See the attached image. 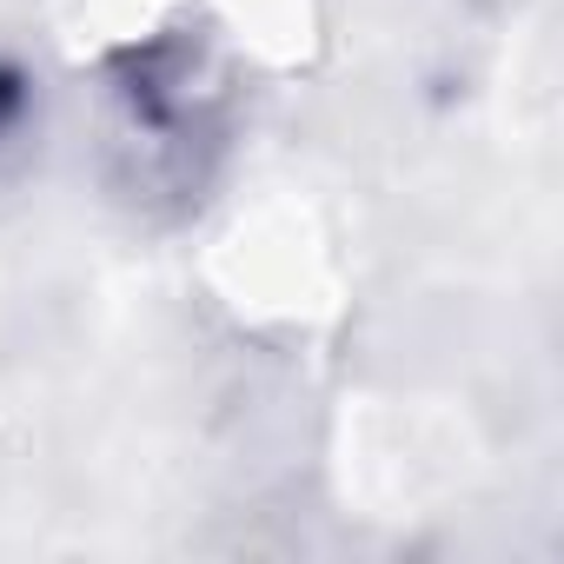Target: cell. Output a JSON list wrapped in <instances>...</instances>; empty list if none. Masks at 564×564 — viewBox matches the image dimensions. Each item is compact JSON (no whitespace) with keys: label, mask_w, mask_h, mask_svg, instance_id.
I'll return each mask as SVG.
<instances>
[{"label":"cell","mask_w":564,"mask_h":564,"mask_svg":"<svg viewBox=\"0 0 564 564\" xmlns=\"http://www.w3.org/2000/svg\"><path fill=\"white\" fill-rule=\"evenodd\" d=\"M232 94L206 34L166 28L107 61V173L147 213H193L226 153Z\"/></svg>","instance_id":"cell-1"},{"label":"cell","mask_w":564,"mask_h":564,"mask_svg":"<svg viewBox=\"0 0 564 564\" xmlns=\"http://www.w3.org/2000/svg\"><path fill=\"white\" fill-rule=\"evenodd\" d=\"M28 120V74L14 61H0V147H8V133Z\"/></svg>","instance_id":"cell-2"}]
</instances>
